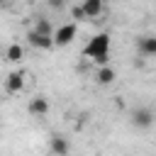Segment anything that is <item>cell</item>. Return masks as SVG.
<instances>
[{
    "label": "cell",
    "instance_id": "cell-5",
    "mask_svg": "<svg viewBox=\"0 0 156 156\" xmlns=\"http://www.w3.org/2000/svg\"><path fill=\"white\" fill-rule=\"evenodd\" d=\"M49 149H51L54 156H68L71 144H68L66 136H61V134H51V136H49Z\"/></svg>",
    "mask_w": 156,
    "mask_h": 156
},
{
    "label": "cell",
    "instance_id": "cell-2",
    "mask_svg": "<svg viewBox=\"0 0 156 156\" xmlns=\"http://www.w3.org/2000/svg\"><path fill=\"white\" fill-rule=\"evenodd\" d=\"M76 32H78V27H76V22H71V24H61L54 34H51V39H54V46H68L73 39H76Z\"/></svg>",
    "mask_w": 156,
    "mask_h": 156
},
{
    "label": "cell",
    "instance_id": "cell-8",
    "mask_svg": "<svg viewBox=\"0 0 156 156\" xmlns=\"http://www.w3.org/2000/svg\"><path fill=\"white\" fill-rule=\"evenodd\" d=\"M27 41H29V46H34V49H44V51L54 49V39H51V37H44V34H37L34 29H29Z\"/></svg>",
    "mask_w": 156,
    "mask_h": 156
},
{
    "label": "cell",
    "instance_id": "cell-15",
    "mask_svg": "<svg viewBox=\"0 0 156 156\" xmlns=\"http://www.w3.org/2000/svg\"><path fill=\"white\" fill-rule=\"evenodd\" d=\"M5 2H7V0H0V5H5Z\"/></svg>",
    "mask_w": 156,
    "mask_h": 156
},
{
    "label": "cell",
    "instance_id": "cell-10",
    "mask_svg": "<svg viewBox=\"0 0 156 156\" xmlns=\"http://www.w3.org/2000/svg\"><path fill=\"white\" fill-rule=\"evenodd\" d=\"M80 7H83V12H85L88 20H98L102 15V0H83Z\"/></svg>",
    "mask_w": 156,
    "mask_h": 156
},
{
    "label": "cell",
    "instance_id": "cell-6",
    "mask_svg": "<svg viewBox=\"0 0 156 156\" xmlns=\"http://www.w3.org/2000/svg\"><path fill=\"white\" fill-rule=\"evenodd\" d=\"M136 49H139V54L141 56H156V37L154 34H144V37H139L136 39Z\"/></svg>",
    "mask_w": 156,
    "mask_h": 156
},
{
    "label": "cell",
    "instance_id": "cell-3",
    "mask_svg": "<svg viewBox=\"0 0 156 156\" xmlns=\"http://www.w3.org/2000/svg\"><path fill=\"white\" fill-rule=\"evenodd\" d=\"M129 122L136 129H151V124H154V110L151 107H136L132 112V119Z\"/></svg>",
    "mask_w": 156,
    "mask_h": 156
},
{
    "label": "cell",
    "instance_id": "cell-7",
    "mask_svg": "<svg viewBox=\"0 0 156 156\" xmlns=\"http://www.w3.org/2000/svg\"><path fill=\"white\" fill-rule=\"evenodd\" d=\"M27 112H29L32 117H44V115L49 112V100H46L44 95L32 98V100H29V105H27Z\"/></svg>",
    "mask_w": 156,
    "mask_h": 156
},
{
    "label": "cell",
    "instance_id": "cell-14",
    "mask_svg": "<svg viewBox=\"0 0 156 156\" xmlns=\"http://www.w3.org/2000/svg\"><path fill=\"white\" fill-rule=\"evenodd\" d=\"M46 5H49L51 10H63V7H66V0H46Z\"/></svg>",
    "mask_w": 156,
    "mask_h": 156
},
{
    "label": "cell",
    "instance_id": "cell-9",
    "mask_svg": "<svg viewBox=\"0 0 156 156\" xmlns=\"http://www.w3.org/2000/svg\"><path fill=\"white\" fill-rule=\"evenodd\" d=\"M115 78H117V73H115V68H110L107 63H105V66H100V68L95 71V80H98L100 85H112V83H115Z\"/></svg>",
    "mask_w": 156,
    "mask_h": 156
},
{
    "label": "cell",
    "instance_id": "cell-13",
    "mask_svg": "<svg viewBox=\"0 0 156 156\" xmlns=\"http://www.w3.org/2000/svg\"><path fill=\"white\" fill-rule=\"evenodd\" d=\"M71 17H73V20H76V22H83V20H88V17H85V12H83V7H80V5H73V7H71Z\"/></svg>",
    "mask_w": 156,
    "mask_h": 156
},
{
    "label": "cell",
    "instance_id": "cell-1",
    "mask_svg": "<svg viewBox=\"0 0 156 156\" xmlns=\"http://www.w3.org/2000/svg\"><path fill=\"white\" fill-rule=\"evenodd\" d=\"M83 54H85L88 58H93L95 63L105 66V63L110 61V34H107V32H100V34L90 37V41L85 44Z\"/></svg>",
    "mask_w": 156,
    "mask_h": 156
},
{
    "label": "cell",
    "instance_id": "cell-12",
    "mask_svg": "<svg viewBox=\"0 0 156 156\" xmlns=\"http://www.w3.org/2000/svg\"><path fill=\"white\" fill-rule=\"evenodd\" d=\"M34 32H37V34H44V37H51V34H54V29H51V24H49L46 17H39V20L34 22Z\"/></svg>",
    "mask_w": 156,
    "mask_h": 156
},
{
    "label": "cell",
    "instance_id": "cell-4",
    "mask_svg": "<svg viewBox=\"0 0 156 156\" xmlns=\"http://www.w3.org/2000/svg\"><path fill=\"white\" fill-rule=\"evenodd\" d=\"M22 90H24V73H22V71L7 73V78H5V93H7V95H17V93H22Z\"/></svg>",
    "mask_w": 156,
    "mask_h": 156
},
{
    "label": "cell",
    "instance_id": "cell-11",
    "mask_svg": "<svg viewBox=\"0 0 156 156\" xmlns=\"http://www.w3.org/2000/svg\"><path fill=\"white\" fill-rule=\"evenodd\" d=\"M5 58H7L10 63H20V61L24 58V49H22L17 41H12V44L5 49Z\"/></svg>",
    "mask_w": 156,
    "mask_h": 156
}]
</instances>
